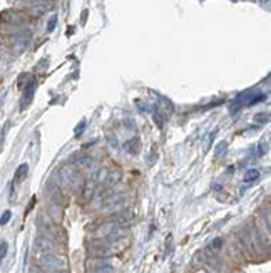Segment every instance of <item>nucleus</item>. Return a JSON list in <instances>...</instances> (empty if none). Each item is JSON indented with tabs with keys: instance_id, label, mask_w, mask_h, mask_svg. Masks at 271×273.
<instances>
[{
	"instance_id": "423d86ee",
	"label": "nucleus",
	"mask_w": 271,
	"mask_h": 273,
	"mask_svg": "<svg viewBox=\"0 0 271 273\" xmlns=\"http://www.w3.org/2000/svg\"><path fill=\"white\" fill-rule=\"evenodd\" d=\"M221 245H223V240H221V238H216V240L213 242V248H216V250H218V248H220Z\"/></svg>"
},
{
	"instance_id": "20e7f679",
	"label": "nucleus",
	"mask_w": 271,
	"mask_h": 273,
	"mask_svg": "<svg viewBox=\"0 0 271 273\" xmlns=\"http://www.w3.org/2000/svg\"><path fill=\"white\" fill-rule=\"evenodd\" d=\"M34 87H35V82H30V84L25 87V99H27V101H30L32 94H34Z\"/></svg>"
},
{
	"instance_id": "f257e3e1",
	"label": "nucleus",
	"mask_w": 271,
	"mask_h": 273,
	"mask_svg": "<svg viewBox=\"0 0 271 273\" xmlns=\"http://www.w3.org/2000/svg\"><path fill=\"white\" fill-rule=\"evenodd\" d=\"M39 267L44 272H66L67 263L62 256H55L52 253H46L39 258Z\"/></svg>"
},
{
	"instance_id": "7ed1b4c3",
	"label": "nucleus",
	"mask_w": 271,
	"mask_h": 273,
	"mask_svg": "<svg viewBox=\"0 0 271 273\" xmlns=\"http://www.w3.org/2000/svg\"><path fill=\"white\" fill-rule=\"evenodd\" d=\"M258 176H260V173H258L256 169H251L248 174H246L245 181H246V183H251V181H254V179H258Z\"/></svg>"
},
{
	"instance_id": "0eeeda50",
	"label": "nucleus",
	"mask_w": 271,
	"mask_h": 273,
	"mask_svg": "<svg viewBox=\"0 0 271 273\" xmlns=\"http://www.w3.org/2000/svg\"><path fill=\"white\" fill-rule=\"evenodd\" d=\"M7 255V242H2V258H5Z\"/></svg>"
},
{
	"instance_id": "f03ea898",
	"label": "nucleus",
	"mask_w": 271,
	"mask_h": 273,
	"mask_svg": "<svg viewBox=\"0 0 271 273\" xmlns=\"http://www.w3.org/2000/svg\"><path fill=\"white\" fill-rule=\"evenodd\" d=\"M265 99V94H261V92H245V94H241L238 97V103H243L246 106H251V104H256L260 103V101Z\"/></svg>"
},
{
	"instance_id": "39448f33",
	"label": "nucleus",
	"mask_w": 271,
	"mask_h": 273,
	"mask_svg": "<svg viewBox=\"0 0 271 273\" xmlns=\"http://www.w3.org/2000/svg\"><path fill=\"white\" fill-rule=\"evenodd\" d=\"M12 218V213L10 211H3V215H2V225H7V221Z\"/></svg>"
}]
</instances>
